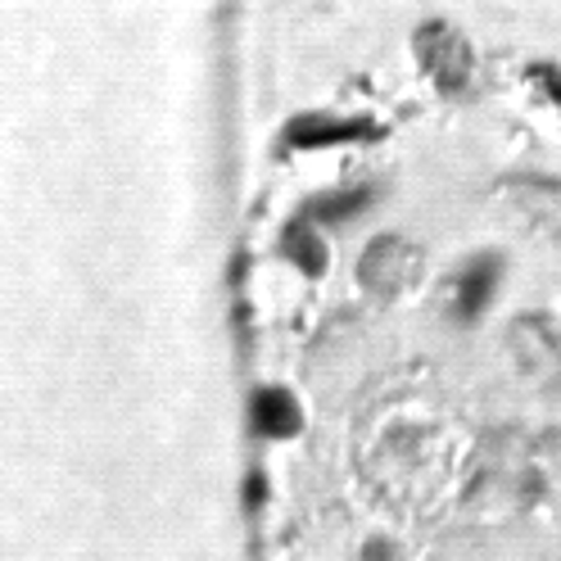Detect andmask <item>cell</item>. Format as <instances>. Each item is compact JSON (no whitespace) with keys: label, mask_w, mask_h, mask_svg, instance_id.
<instances>
[{"label":"cell","mask_w":561,"mask_h":561,"mask_svg":"<svg viewBox=\"0 0 561 561\" xmlns=\"http://www.w3.org/2000/svg\"><path fill=\"white\" fill-rule=\"evenodd\" d=\"M416 272H421V250L412 240H403V236H376L367 244L363 263H358V280L371 295H380V299L408 290L416 280Z\"/></svg>","instance_id":"2"},{"label":"cell","mask_w":561,"mask_h":561,"mask_svg":"<svg viewBox=\"0 0 561 561\" xmlns=\"http://www.w3.org/2000/svg\"><path fill=\"white\" fill-rule=\"evenodd\" d=\"M363 561H403V557H399V548H394V543L371 539V543H367V552H363Z\"/></svg>","instance_id":"10"},{"label":"cell","mask_w":561,"mask_h":561,"mask_svg":"<svg viewBox=\"0 0 561 561\" xmlns=\"http://www.w3.org/2000/svg\"><path fill=\"white\" fill-rule=\"evenodd\" d=\"M376 199V186H344V191H327L308 204V218H318V222H344V218H354L363 214V208Z\"/></svg>","instance_id":"8"},{"label":"cell","mask_w":561,"mask_h":561,"mask_svg":"<svg viewBox=\"0 0 561 561\" xmlns=\"http://www.w3.org/2000/svg\"><path fill=\"white\" fill-rule=\"evenodd\" d=\"M512 354L520 358L525 371L539 376V380H557L561 376V344H557L552 327L539 322V318H520L512 327Z\"/></svg>","instance_id":"4"},{"label":"cell","mask_w":561,"mask_h":561,"mask_svg":"<svg viewBox=\"0 0 561 561\" xmlns=\"http://www.w3.org/2000/svg\"><path fill=\"white\" fill-rule=\"evenodd\" d=\"M535 78H539V87L561 104V68H557V64H535Z\"/></svg>","instance_id":"9"},{"label":"cell","mask_w":561,"mask_h":561,"mask_svg":"<svg viewBox=\"0 0 561 561\" xmlns=\"http://www.w3.org/2000/svg\"><path fill=\"white\" fill-rule=\"evenodd\" d=\"M250 416H254V431L267 435V439H286L304 426L299 403H295L290 390H259L254 403H250Z\"/></svg>","instance_id":"6"},{"label":"cell","mask_w":561,"mask_h":561,"mask_svg":"<svg viewBox=\"0 0 561 561\" xmlns=\"http://www.w3.org/2000/svg\"><path fill=\"white\" fill-rule=\"evenodd\" d=\"M280 250H286V259L299 272H308V276H322L327 272V244H322L318 231H312L308 218H299V222H290L286 231H280Z\"/></svg>","instance_id":"7"},{"label":"cell","mask_w":561,"mask_h":561,"mask_svg":"<svg viewBox=\"0 0 561 561\" xmlns=\"http://www.w3.org/2000/svg\"><path fill=\"white\" fill-rule=\"evenodd\" d=\"M499 272H503L499 254H476L458 276H453V312H458L462 322H471L476 312L489 304V295H494V286H499Z\"/></svg>","instance_id":"5"},{"label":"cell","mask_w":561,"mask_h":561,"mask_svg":"<svg viewBox=\"0 0 561 561\" xmlns=\"http://www.w3.org/2000/svg\"><path fill=\"white\" fill-rule=\"evenodd\" d=\"M380 136L376 123L367 118H335V114H304L295 118L280 140H286L290 150H322V146H348V140H371Z\"/></svg>","instance_id":"3"},{"label":"cell","mask_w":561,"mask_h":561,"mask_svg":"<svg viewBox=\"0 0 561 561\" xmlns=\"http://www.w3.org/2000/svg\"><path fill=\"white\" fill-rule=\"evenodd\" d=\"M416 59H421V68H426V78L439 91H448V95L467 91L471 78H476V50H471V42L453 23H444V19H431V23L416 27Z\"/></svg>","instance_id":"1"}]
</instances>
